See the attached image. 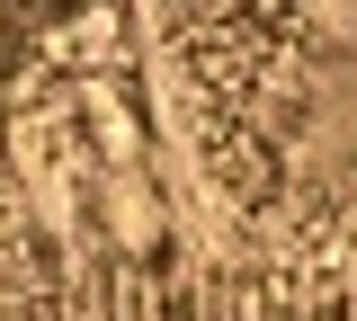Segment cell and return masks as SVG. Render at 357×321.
Wrapping results in <instances>:
<instances>
[{"mask_svg": "<svg viewBox=\"0 0 357 321\" xmlns=\"http://www.w3.org/2000/svg\"><path fill=\"white\" fill-rule=\"evenodd\" d=\"M152 36L206 179L241 205H268L304 134L312 0H152Z\"/></svg>", "mask_w": 357, "mask_h": 321, "instance_id": "1", "label": "cell"}]
</instances>
